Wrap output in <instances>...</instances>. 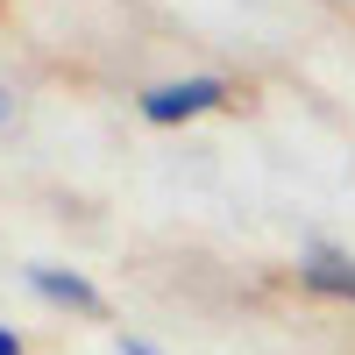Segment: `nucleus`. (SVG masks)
I'll list each match as a JSON object with an SVG mask.
<instances>
[{"mask_svg":"<svg viewBox=\"0 0 355 355\" xmlns=\"http://www.w3.org/2000/svg\"><path fill=\"white\" fill-rule=\"evenodd\" d=\"M214 107H227L220 78H171V85H150V93H142V121L150 128H178V121L214 114Z\"/></svg>","mask_w":355,"mask_h":355,"instance_id":"1","label":"nucleus"},{"mask_svg":"<svg viewBox=\"0 0 355 355\" xmlns=\"http://www.w3.org/2000/svg\"><path fill=\"white\" fill-rule=\"evenodd\" d=\"M299 284L320 291V299H348V306H355V263H348L341 249H327V242H313V249L299 256Z\"/></svg>","mask_w":355,"mask_h":355,"instance_id":"2","label":"nucleus"},{"mask_svg":"<svg viewBox=\"0 0 355 355\" xmlns=\"http://www.w3.org/2000/svg\"><path fill=\"white\" fill-rule=\"evenodd\" d=\"M28 291L50 299V306H64V313H100V291L78 270H57V263H28Z\"/></svg>","mask_w":355,"mask_h":355,"instance_id":"3","label":"nucleus"},{"mask_svg":"<svg viewBox=\"0 0 355 355\" xmlns=\"http://www.w3.org/2000/svg\"><path fill=\"white\" fill-rule=\"evenodd\" d=\"M121 355H164V348H150L142 334H121Z\"/></svg>","mask_w":355,"mask_h":355,"instance_id":"4","label":"nucleus"},{"mask_svg":"<svg viewBox=\"0 0 355 355\" xmlns=\"http://www.w3.org/2000/svg\"><path fill=\"white\" fill-rule=\"evenodd\" d=\"M0 355H21V334H8V327H0Z\"/></svg>","mask_w":355,"mask_h":355,"instance_id":"5","label":"nucleus"},{"mask_svg":"<svg viewBox=\"0 0 355 355\" xmlns=\"http://www.w3.org/2000/svg\"><path fill=\"white\" fill-rule=\"evenodd\" d=\"M8 107H15V100H8V93H0V114H8Z\"/></svg>","mask_w":355,"mask_h":355,"instance_id":"6","label":"nucleus"}]
</instances>
